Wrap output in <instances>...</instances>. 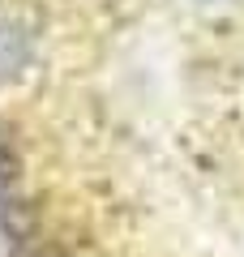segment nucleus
Instances as JSON below:
<instances>
[{
  "mask_svg": "<svg viewBox=\"0 0 244 257\" xmlns=\"http://www.w3.org/2000/svg\"><path fill=\"white\" fill-rule=\"evenodd\" d=\"M22 176L9 142L0 138V240H13L22 231Z\"/></svg>",
  "mask_w": 244,
  "mask_h": 257,
  "instance_id": "1",
  "label": "nucleus"
}]
</instances>
